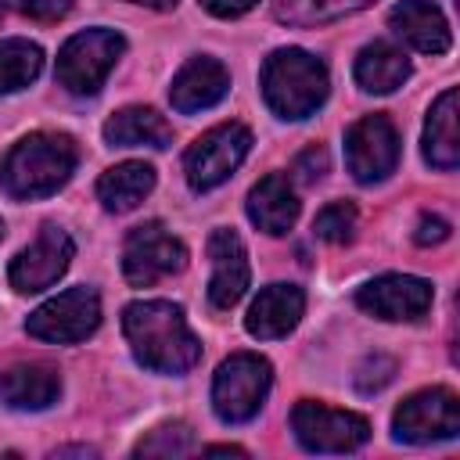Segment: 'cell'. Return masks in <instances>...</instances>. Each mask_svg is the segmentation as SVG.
I'll use <instances>...</instances> for the list:
<instances>
[{"instance_id":"484cf974","label":"cell","mask_w":460,"mask_h":460,"mask_svg":"<svg viewBox=\"0 0 460 460\" xmlns=\"http://www.w3.org/2000/svg\"><path fill=\"white\" fill-rule=\"evenodd\" d=\"M194 449V431L187 424H162L133 446V456H187Z\"/></svg>"},{"instance_id":"603a6c76","label":"cell","mask_w":460,"mask_h":460,"mask_svg":"<svg viewBox=\"0 0 460 460\" xmlns=\"http://www.w3.org/2000/svg\"><path fill=\"white\" fill-rule=\"evenodd\" d=\"M155 190V169L147 162H122L97 180V198L108 212H133Z\"/></svg>"},{"instance_id":"d4e9b609","label":"cell","mask_w":460,"mask_h":460,"mask_svg":"<svg viewBox=\"0 0 460 460\" xmlns=\"http://www.w3.org/2000/svg\"><path fill=\"white\" fill-rule=\"evenodd\" d=\"M43 68V50L29 40H4L0 43V97L29 86Z\"/></svg>"},{"instance_id":"4316f807","label":"cell","mask_w":460,"mask_h":460,"mask_svg":"<svg viewBox=\"0 0 460 460\" xmlns=\"http://www.w3.org/2000/svg\"><path fill=\"white\" fill-rule=\"evenodd\" d=\"M313 230L327 244H345L352 237V230H356V208L349 201H334V205H327V208L316 212Z\"/></svg>"},{"instance_id":"e0dca14e","label":"cell","mask_w":460,"mask_h":460,"mask_svg":"<svg viewBox=\"0 0 460 460\" xmlns=\"http://www.w3.org/2000/svg\"><path fill=\"white\" fill-rule=\"evenodd\" d=\"M388 25L420 54H446L453 43L446 14L431 0H402L388 11Z\"/></svg>"},{"instance_id":"83f0119b","label":"cell","mask_w":460,"mask_h":460,"mask_svg":"<svg viewBox=\"0 0 460 460\" xmlns=\"http://www.w3.org/2000/svg\"><path fill=\"white\" fill-rule=\"evenodd\" d=\"M395 374V359L388 356H367L356 370V388L359 392H381Z\"/></svg>"},{"instance_id":"7a4b0ae2","label":"cell","mask_w":460,"mask_h":460,"mask_svg":"<svg viewBox=\"0 0 460 460\" xmlns=\"http://www.w3.org/2000/svg\"><path fill=\"white\" fill-rule=\"evenodd\" d=\"M75 162H79L75 140L65 133L22 137L0 165V190L18 201L50 198L68 183V176L75 172Z\"/></svg>"},{"instance_id":"836d02e7","label":"cell","mask_w":460,"mask_h":460,"mask_svg":"<svg viewBox=\"0 0 460 460\" xmlns=\"http://www.w3.org/2000/svg\"><path fill=\"white\" fill-rule=\"evenodd\" d=\"M129 4H144V7H155V11H169V7H176V0H129Z\"/></svg>"},{"instance_id":"d6a6232c","label":"cell","mask_w":460,"mask_h":460,"mask_svg":"<svg viewBox=\"0 0 460 460\" xmlns=\"http://www.w3.org/2000/svg\"><path fill=\"white\" fill-rule=\"evenodd\" d=\"M205 453H208V456H244L241 446H208Z\"/></svg>"},{"instance_id":"1f68e13d","label":"cell","mask_w":460,"mask_h":460,"mask_svg":"<svg viewBox=\"0 0 460 460\" xmlns=\"http://www.w3.org/2000/svg\"><path fill=\"white\" fill-rule=\"evenodd\" d=\"M259 0H201V7L208 11V14H216V18H237V14H244V11H252Z\"/></svg>"},{"instance_id":"9a60e30c","label":"cell","mask_w":460,"mask_h":460,"mask_svg":"<svg viewBox=\"0 0 460 460\" xmlns=\"http://www.w3.org/2000/svg\"><path fill=\"white\" fill-rule=\"evenodd\" d=\"M226 90H230V72L216 58L201 54V58H190L176 72V79L169 86V101H172L176 111L194 115V111H205V108L219 104L226 97Z\"/></svg>"},{"instance_id":"7402d4cb","label":"cell","mask_w":460,"mask_h":460,"mask_svg":"<svg viewBox=\"0 0 460 460\" xmlns=\"http://www.w3.org/2000/svg\"><path fill=\"white\" fill-rule=\"evenodd\" d=\"M424 158L435 169H456L460 165V133H456V90H446L424 126Z\"/></svg>"},{"instance_id":"f546056e","label":"cell","mask_w":460,"mask_h":460,"mask_svg":"<svg viewBox=\"0 0 460 460\" xmlns=\"http://www.w3.org/2000/svg\"><path fill=\"white\" fill-rule=\"evenodd\" d=\"M18 7L36 22H58L72 11V0H18Z\"/></svg>"},{"instance_id":"52a82bcc","label":"cell","mask_w":460,"mask_h":460,"mask_svg":"<svg viewBox=\"0 0 460 460\" xmlns=\"http://www.w3.org/2000/svg\"><path fill=\"white\" fill-rule=\"evenodd\" d=\"M291 431L309 453H352L370 438V424L359 413L334 410L313 399H302L291 410Z\"/></svg>"},{"instance_id":"9c48e42d","label":"cell","mask_w":460,"mask_h":460,"mask_svg":"<svg viewBox=\"0 0 460 460\" xmlns=\"http://www.w3.org/2000/svg\"><path fill=\"white\" fill-rule=\"evenodd\" d=\"M101 323V298L93 288H68L61 291L58 298L43 302L36 313H29L25 320V331L40 341H58V345H68V341H83L97 331Z\"/></svg>"},{"instance_id":"5b68a950","label":"cell","mask_w":460,"mask_h":460,"mask_svg":"<svg viewBox=\"0 0 460 460\" xmlns=\"http://www.w3.org/2000/svg\"><path fill=\"white\" fill-rule=\"evenodd\" d=\"M122 50H126V40L115 29L75 32L58 54V83L68 93L90 97L104 86V79L115 68V61L122 58Z\"/></svg>"},{"instance_id":"8fae6325","label":"cell","mask_w":460,"mask_h":460,"mask_svg":"<svg viewBox=\"0 0 460 460\" xmlns=\"http://www.w3.org/2000/svg\"><path fill=\"white\" fill-rule=\"evenodd\" d=\"M72 255H75L72 237H68L61 226L47 223V226L36 234V241H32L29 248H22V252L11 259L7 280H11V288L22 291V295L43 291V288L58 284V277L68 270Z\"/></svg>"},{"instance_id":"44dd1931","label":"cell","mask_w":460,"mask_h":460,"mask_svg":"<svg viewBox=\"0 0 460 460\" xmlns=\"http://www.w3.org/2000/svg\"><path fill=\"white\" fill-rule=\"evenodd\" d=\"M104 140L111 147H169L172 144V126L155 111V108H122L104 122Z\"/></svg>"},{"instance_id":"277c9868","label":"cell","mask_w":460,"mask_h":460,"mask_svg":"<svg viewBox=\"0 0 460 460\" xmlns=\"http://www.w3.org/2000/svg\"><path fill=\"white\" fill-rule=\"evenodd\" d=\"M273 385V370L255 352H234L219 363L212 377V410L223 424H244L252 420Z\"/></svg>"},{"instance_id":"d6986e66","label":"cell","mask_w":460,"mask_h":460,"mask_svg":"<svg viewBox=\"0 0 460 460\" xmlns=\"http://www.w3.org/2000/svg\"><path fill=\"white\" fill-rule=\"evenodd\" d=\"M248 219L262 234H270V237H280V234H288L295 226V219H298V198H295L288 176L270 172V176H262L248 190Z\"/></svg>"},{"instance_id":"e575fe53","label":"cell","mask_w":460,"mask_h":460,"mask_svg":"<svg viewBox=\"0 0 460 460\" xmlns=\"http://www.w3.org/2000/svg\"><path fill=\"white\" fill-rule=\"evenodd\" d=\"M0 237H4V223H0Z\"/></svg>"},{"instance_id":"7c38bea8","label":"cell","mask_w":460,"mask_h":460,"mask_svg":"<svg viewBox=\"0 0 460 460\" xmlns=\"http://www.w3.org/2000/svg\"><path fill=\"white\" fill-rule=\"evenodd\" d=\"M345 158L349 172L359 183H381L388 172L399 165V133L392 119L385 115H367L345 133Z\"/></svg>"},{"instance_id":"cb8c5ba5","label":"cell","mask_w":460,"mask_h":460,"mask_svg":"<svg viewBox=\"0 0 460 460\" xmlns=\"http://www.w3.org/2000/svg\"><path fill=\"white\" fill-rule=\"evenodd\" d=\"M374 0H273V18L288 25H323L370 7Z\"/></svg>"},{"instance_id":"4fadbf2b","label":"cell","mask_w":460,"mask_h":460,"mask_svg":"<svg viewBox=\"0 0 460 460\" xmlns=\"http://www.w3.org/2000/svg\"><path fill=\"white\" fill-rule=\"evenodd\" d=\"M431 284L410 273H388L356 291V305L377 320H417L431 309Z\"/></svg>"},{"instance_id":"2e32d148","label":"cell","mask_w":460,"mask_h":460,"mask_svg":"<svg viewBox=\"0 0 460 460\" xmlns=\"http://www.w3.org/2000/svg\"><path fill=\"white\" fill-rule=\"evenodd\" d=\"M302 309H305L302 288H295V284H270L248 305L244 327H248L252 338H266V341L270 338H284V334H291L298 327Z\"/></svg>"},{"instance_id":"ffe728a7","label":"cell","mask_w":460,"mask_h":460,"mask_svg":"<svg viewBox=\"0 0 460 460\" xmlns=\"http://www.w3.org/2000/svg\"><path fill=\"white\" fill-rule=\"evenodd\" d=\"M410 79V58L388 43V40H374L359 50L356 58V83L367 93H392Z\"/></svg>"},{"instance_id":"3957f363","label":"cell","mask_w":460,"mask_h":460,"mask_svg":"<svg viewBox=\"0 0 460 460\" xmlns=\"http://www.w3.org/2000/svg\"><path fill=\"white\" fill-rule=\"evenodd\" d=\"M327 65L298 47H280L262 65V97L280 119H305L327 101Z\"/></svg>"},{"instance_id":"d590c367","label":"cell","mask_w":460,"mask_h":460,"mask_svg":"<svg viewBox=\"0 0 460 460\" xmlns=\"http://www.w3.org/2000/svg\"><path fill=\"white\" fill-rule=\"evenodd\" d=\"M0 14H4V4H0Z\"/></svg>"},{"instance_id":"6da1fadb","label":"cell","mask_w":460,"mask_h":460,"mask_svg":"<svg viewBox=\"0 0 460 460\" xmlns=\"http://www.w3.org/2000/svg\"><path fill=\"white\" fill-rule=\"evenodd\" d=\"M122 331L133 356L155 374H183L201 359V341L187 327L183 309L172 302H129L122 313Z\"/></svg>"},{"instance_id":"ba28073f","label":"cell","mask_w":460,"mask_h":460,"mask_svg":"<svg viewBox=\"0 0 460 460\" xmlns=\"http://www.w3.org/2000/svg\"><path fill=\"white\" fill-rule=\"evenodd\" d=\"M187 266V248L158 223H144V226H133L126 234V244H122V273L133 288H151L155 280L169 277V273H180Z\"/></svg>"},{"instance_id":"30bf717a","label":"cell","mask_w":460,"mask_h":460,"mask_svg":"<svg viewBox=\"0 0 460 460\" xmlns=\"http://www.w3.org/2000/svg\"><path fill=\"white\" fill-rule=\"evenodd\" d=\"M392 431H395L399 442H413V446L453 438L460 431V402H456V392H449V388H424V392L410 395L395 410Z\"/></svg>"},{"instance_id":"8992f818","label":"cell","mask_w":460,"mask_h":460,"mask_svg":"<svg viewBox=\"0 0 460 460\" xmlns=\"http://www.w3.org/2000/svg\"><path fill=\"white\" fill-rule=\"evenodd\" d=\"M252 151V133L248 126L241 122H223V126H212L208 133H201L190 151L183 155V172H187V183L194 190H212L219 183L230 180V172L248 158Z\"/></svg>"},{"instance_id":"f1b7e54d","label":"cell","mask_w":460,"mask_h":460,"mask_svg":"<svg viewBox=\"0 0 460 460\" xmlns=\"http://www.w3.org/2000/svg\"><path fill=\"white\" fill-rule=\"evenodd\" d=\"M323 172H327V151H323V147H305V151L295 158V176H298L302 183H316Z\"/></svg>"},{"instance_id":"4dcf8cb0","label":"cell","mask_w":460,"mask_h":460,"mask_svg":"<svg viewBox=\"0 0 460 460\" xmlns=\"http://www.w3.org/2000/svg\"><path fill=\"white\" fill-rule=\"evenodd\" d=\"M449 237V223L442 219V216H431V212H424L420 219H417V230H413V241L417 244H442Z\"/></svg>"},{"instance_id":"5bb4252c","label":"cell","mask_w":460,"mask_h":460,"mask_svg":"<svg viewBox=\"0 0 460 460\" xmlns=\"http://www.w3.org/2000/svg\"><path fill=\"white\" fill-rule=\"evenodd\" d=\"M208 259H212V280H208V302L216 309H230L244 298L252 270H248V252L241 237L226 226L212 230L208 237Z\"/></svg>"},{"instance_id":"ac0fdd59","label":"cell","mask_w":460,"mask_h":460,"mask_svg":"<svg viewBox=\"0 0 460 460\" xmlns=\"http://www.w3.org/2000/svg\"><path fill=\"white\" fill-rule=\"evenodd\" d=\"M61 395V377L47 363H14L0 374V402L11 410H47Z\"/></svg>"}]
</instances>
